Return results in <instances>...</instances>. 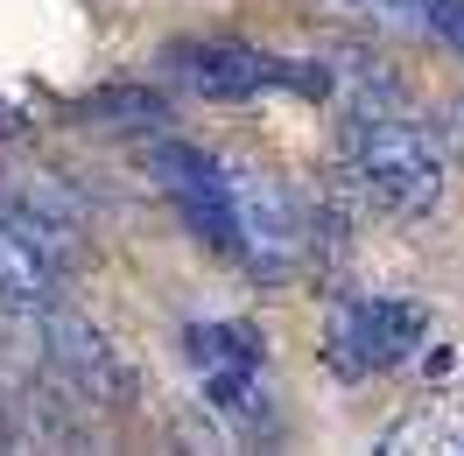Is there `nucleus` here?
<instances>
[{"label": "nucleus", "instance_id": "obj_2", "mask_svg": "<svg viewBox=\"0 0 464 456\" xmlns=\"http://www.w3.org/2000/svg\"><path fill=\"white\" fill-rule=\"evenodd\" d=\"M430 337V309L422 302H401V295H352L345 309L331 316V366L345 372V379H366V372H387L415 358Z\"/></svg>", "mask_w": 464, "mask_h": 456}, {"label": "nucleus", "instance_id": "obj_10", "mask_svg": "<svg viewBox=\"0 0 464 456\" xmlns=\"http://www.w3.org/2000/svg\"><path fill=\"white\" fill-rule=\"evenodd\" d=\"M162 99L155 91H134V85H113V91H92L85 99V119H155Z\"/></svg>", "mask_w": 464, "mask_h": 456}, {"label": "nucleus", "instance_id": "obj_9", "mask_svg": "<svg viewBox=\"0 0 464 456\" xmlns=\"http://www.w3.org/2000/svg\"><path fill=\"white\" fill-rule=\"evenodd\" d=\"M183 351H190L198 379H211V372H261V358H267L254 323H190Z\"/></svg>", "mask_w": 464, "mask_h": 456}, {"label": "nucleus", "instance_id": "obj_4", "mask_svg": "<svg viewBox=\"0 0 464 456\" xmlns=\"http://www.w3.org/2000/svg\"><path fill=\"white\" fill-rule=\"evenodd\" d=\"M35 330H43V358H50V372H57L78 400H92V407H134V366L113 351V337H106L99 323L43 302Z\"/></svg>", "mask_w": 464, "mask_h": 456}, {"label": "nucleus", "instance_id": "obj_3", "mask_svg": "<svg viewBox=\"0 0 464 456\" xmlns=\"http://www.w3.org/2000/svg\"><path fill=\"white\" fill-rule=\"evenodd\" d=\"M232 253L246 260L261 281L289 274L295 260L310 253V232H303V211L289 204V190L275 183L267 169H232Z\"/></svg>", "mask_w": 464, "mask_h": 456}, {"label": "nucleus", "instance_id": "obj_6", "mask_svg": "<svg viewBox=\"0 0 464 456\" xmlns=\"http://www.w3.org/2000/svg\"><path fill=\"white\" fill-rule=\"evenodd\" d=\"M169 71L198 91V99H218V106H239V99H254V91L275 85V57H267V50H246V43H176Z\"/></svg>", "mask_w": 464, "mask_h": 456}, {"label": "nucleus", "instance_id": "obj_13", "mask_svg": "<svg viewBox=\"0 0 464 456\" xmlns=\"http://www.w3.org/2000/svg\"><path fill=\"white\" fill-rule=\"evenodd\" d=\"M0 134H22V119L7 113V106H0Z\"/></svg>", "mask_w": 464, "mask_h": 456}, {"label": "nucleus", "instance_id": "obj_7", "mask_svg": "<svg viewBox=\"0 0 464 456\" xmlns=\"http://www.w3.org/2000/svg\"><path fill=\"white\" fill-rule=\"evenodd\" d=\"M0 204L22 218V225L50 246L57 260H71V246H78V218H85V204H78V190L63 183L57 169H22V176H0Z\"/></svg>", "mask_w": 464, "mask_h": 456}, {"label": "nucleus", "instance_id": "obj_8", "mask_svg": "<svg viewBox=\"0 0 464 456\" xmlns=\"http://www.w3.org/2000/svg\"><path fill=\"white\" fill-rule=\"evenodd\" d=\"M57 274H63V260L0 204V302L7 309H43L57 295Z\"/></svg>", "mask_w": 464, "mask_h": 456}, {"label": "nucleus", "instance_id": "obj_11", "mask_svg": "<svg viewBox=\"0 0 464 456\" xmlns=\"http://www.w3.org/2000/svg\"><path fill=\"white\" fill-rule=\"evenodd\" d=\"M317 7H338V14H359V22H408V29H422V0H317Z\"/></svg>", "mask_w": 464, "mask_h": 456}, {"label": "nucleus", "instance_id": "obj_14", "mask_svg": "<svg viewBox=\"0 0 464 456\" xmlns=\"http://www.w3.org/2000/svg\"><path fill=\"white\" fill-rule=\"evenodd\" d=\"M0 442H7V428H0Z\"/></svg>", "mask_w": 464, "mask_h": 456}, {"label": "nucleus", "instance_id": "obj_5", "mask_svg": "<svg viewBox=\"0 0 464 456\" xmlns=\"http://www.w3.org/2000/svg\"><path fill=\"white\" fill-rule=\"evenodd\" d=\"M148 169H155V183L176 197L183 225L198 232L204 246L232 253V176H226V162L204 155V147H190V141H155L148 147Z\"/></svg>", "mask_w": 464, "mask_h": 456}, {"label": "nucleus", "instance_id": "obj_1", "mask_svg": "<svg viewBox=\"0 0 464 456\" xmlns=\"http://www.w3.org/2000/svg\"><path fill=\"white\" fill-rule=\"evenodd\" d=\"M352 183L387 218H430L443 197V155L408 119H359L352 127Z\"/></svg>", "mask_w": 464, "mask_h": 456}, {"label": "nucleus", "instance_id": "obj_12", "mask_svg": "<svg viewBox=\"0 0 464 456\" xmlns=\"http://www.w3.org/2000/svg\"><path fill=\"white\" fill-rule=\"evenodd\" d=\"M422 29L464 57V0H422Z\"/></svg>", "mask_w": 464, "mask_h": 456}]
</instances>
